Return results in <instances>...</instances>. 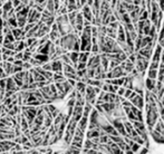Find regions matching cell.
I'll list each match as a JSON object with an SVG mask.
<instances>
[{"instance_id":"obj_1","label":"cell","mask_w":164,"mask_h":154,"mask_svg":"<svg viewBox=\"0 0 164 154\" xmlns=\"http://www.w3.org/2000/svg\"><path fill=\"white\" fill-rule=\"evenodd\" d=\"M86 65H87V69H96L98 66H101V56L91 54V57Z\"/></svg>"},{"instance_id":"obj_2","label":"cell","mask_w":164,"mask_h":154,"mask_svg":"<svg viewBox=\"0 0 164 154\" xmlns=\"http://www.w3.org/2000/svg\"><path fill=\"white\" fill-rule=\"evenodd\" d=\"M131 104L133 105V106H135L136 108H139V109H143L144 106H145V102H144V98L143 97H141L139 95H136L132 101H131Z\"/></svg>"},{"instance_id":"obj_3","label":"cell","mask_w":164,"mask_h":154,"mask_svg":"<svg viewBox=\"0 0 164 154\" xmlns=\"http://www.w3.org/2000/svg\"><path fill=\"white\" fill-rule=\"evenodd\" d=\"M121 68L123 69V71L126 74V75H129L132 71L135 68V66H134V64H132L129 59H126L125 61H123V63H121Z\"/></svg>"},{"instance_id":"obj_4","label":"cell","mask_w":164,"mask_h":154,"mask_svg":"<svg viewBox=\"0 0 164 154\" xmlns=\"http://www.w3.org/2000/svg\"><path fill=\"white\" fill-rule=\"evenodd\" d=\"M111 73V76H112V79H115V78H121V77H126L127 75L123 71V69L121 68V66H117L114 69L109 71Z\"/></svg>"},{"instance_id":"obj_5","label":"cell","mask_w":164,"mask_h":154,"mask_svg":"<svg viewBox=\"0 0 164 154\" xmlns=\"http://www.w3.org/2000/svg\"><path fill=\"white\" fill-rule=\"evenodd\" d=\"M51 65V73H63V63L60 59H56L50 61Z\"/></svg>"},{"instance_id":"obj_6","label":"cell","mask_w":164,"mask_h":154,"mask_svg":"<svg viewBox=\"0 0 164 154\" xmlns=\"http://www.w3.org/2000/svg\"><path fill=\"white\" fill-rule=\"evenodd\" d=\"M162 51H163V49L162 47L160 46V45H157V46H155V49H154V51H153V55H152V61L154 63H160V60H161V55H162Z\"/></svg>"},{"instance_id":"obj_7","label":"cell","mask_w":164,"mask_h":154,"mask_svg":"<svg viewBox=\"0 0 164 154\" xmlns=\"http://www.w3.org/2000/svg\"><path fill=\"white\" fill-rule=\"evenodd\" d=\"M150 134H151V136L153 137V140H154V142L157 143V144H164V136L163 135H161V134H159L157 132H155V131L153 130L150 132Z\"/></svg>"},{"instance_id":"obj_8","label":"cell","mask_w":164,"mask_h":154,"mask_svg":"<svg viewBox=\"0 0 164 154\" xmlns=\"http://www.w3.org/2000/svg\"><path fill=\"white\" fill-rule=\"evenodd\" d=\"M87 126H88V117H82L79 119V122L77 123V129H79L84 133L87 129Z\"/></svg>"},{"instance_id":"obj_9","label":"cell","mask_w":164,"mask_h":154,"mask_svg":"<svg viewBox=\"0 0 164 154\" xmlns=\"http://www.w3.org/2000/svg\"><path fill=\"white\" fill-rule=\"evenodd\" d=\"M153 130L164 136V124H163V122H162V119H161V117L157 119V122H156V124L154 125V129H153Z\"/></svg>"},{"instance_id":"obj_10","label":"cell","mask_w":164,"mask_h":154,"mask_svg":"<svg viewBox=\"0 0 164 154\" xmlns=\"http://www.w3.org/2000/svg\"><path fill=\"white\" fill-rule=\"evenodd\" d=\"M155 85H156V81H153V79H150V78H146L144 81V86H145L146 91H149V92H152L155 88Z\"/></svg>"},{"instance_id":"obj_11","label":"cell","mask_w":164,"mask_h":154,"mask_svg":"<svg viewBox=\"0 0 164 154\" xmlns=\"http://www.w3.org/2000/svg\"><path fill=\"white\" fill-rule=\"evenodd\" d=\"M86 87H87L86 84L82 83V82H77V83H76V86H75V91L84 96V95H85V91H86Z\"/></svg>"},{"instance_id":"obj_12","label":"cell","mask_w":164,"mask_h":154,"mask_svg":"<svg viewBox=\"0 0 164 154\" xmlns=\"http://www.w3.org/2000/svg\"><path fill=\"white\" fill-rule=\"evenodd\" d=\"M91 57V53H79V56H78V63H84V64H87V61Z\"/></svg>"},{"instance_id":"obj_13","label":"cell","mask_w":164,"mask_h":154,"mask_svg":"<svg viewBox=\"0 0 164 154\" xmlns=\"http://www.w3.org/2000/svg\"><path fill=\"white\" fill-rule=\"evenodd\" d=\"M146 75H147V78L153 79V81H156V78H157V71H151V69H149V71L146 73Z\"/></svg>"},{"instance_id":"obj_14","label":"cell","mask_w":164,"mask_h":154,"mask_svg":"<svg viewBox=\"0 0 164 154\" xmlns=\"http://www.w3.org/2000/svg\"><path fill=\"white\" fill-rule=\"evenodd\" d=\"M98 140H99V144H107V143L109 142V137H108V135H107V134L101 135Z\"/></svg>"},{"instance_id":"obj_15","label":"cell","mask_w":164,"mask_h":154,"mask_svg":"<svg viewBox=\"0 0 164 154\" xmlns=\"http://www.w3.org/2000/svg\"><path fill=\"white\" fill-rule=\"evenodd\" d=\"M141 147H142V146H141V145H139L137 143H134V144L131 146V151H132V152H133L134 154H136L137 152H139V151H140Z\"/></svg>"},{"instance_id":"obj_16","label":"cell","mask_w":164,"mask_h":154,"mask_svg":"<svg viewBox=\"0 0 164 154\" xmlns=\"http://www.w3.org/2000/svg\"><path fill=\"white\" fill-rule=\"evenodd\" d=\"M87 68V65L84 64V63H78L77 66H76V71H84Z\"/></svg>"},{"instance_id":"obj_17","label":"cell","mask_w":164,"mask_h":154,"mask_svg":"<svg viewBox=\"0 0 164 154\" xmlns=\"http://www.w3.org/2000/svg\"><path fill=\"white\" fill-rule=\"evenodd\" d=\"M124 93H125V88L122 86V87H119V88H118L116 95L117 96H119V97H123V96H124Z\"/></svg>"},{"instance_id":"obj_18","label":"cell","mask_w":164,"mask_h":154,"mask_svg":"<svg viewBox=\"0 0 164 154\" xmlns=\"http://www.w3.org/2000/svg\"><path fill=\"white\" fill-rule=\"evenodd\" d=\"M121 105H122V107H131V106H132L131 102H129V101H127V99H125V101H124V102H123Z\"/></svg>"},{"instance_id":"obj_19","label":"cell","mask_w":164,"mask_h":154,"mask_svg":"<svg viewBox=\"0 0 164 154\" xmlns=\"http://www.w3.org/2000/svg\"><path fill=\"white\" fill-rule=\"evenodd\" d=\"M11 3H12V8L15 9V8H17L18 6H20L21 1H19V0H15V1H11Z\"/></svg>"},{"instance_id":"obj_20","label":"cell","mask_w":164,"mask_h":154,"mask_svg":"<svg viewBox=\"0 0 164 154\" xmlns=\"http://www.w3.org/2000/svg\"><path fill=\"white\" fill-rule=\"evenodd\" d=\"M157 3H159V8H160V10L163 12L164 11V0L157 1Z\"/></svg>"},{"instance_id":"obj_21","label":"cell","mask_w":164,"mask_h":154,"mask_svg":"<svg viewBox=\"0 0 164 154\" xmlns=\"http://www.w3.org/2000/svg\"><path fill=\"white\" fill-rule=\"evenodd\" d=\"M131 93H132V89H125V93H124V96H123V97H124L125 99H127L129 96L131 95Z\"/></svg>"},{"instance_id":"obj_22","label":"cell","mask_w":164,"mask_h":154,"mask_svg":"<svg viewBox=\"0 0 164 154\" xmlns=\"http://www.w3.org/2000/svg\"><path fill=\"white\" fill-rule=\"evenodd\" d=\"M160 63L164 64V51H162V55H161V60H160Z\"/></svg>"},{"instance_id":"obj_23","label":"cell","mask_w":164,"mask_h":154,"mask_svg":"<svg viewBox=\"0 0 164 154\" xmlns=\"http://www.w3.org/2000/svg\"><path fill=\"white\" fill-rule=\"evenodd\" d=\"M124 154H134V153H133L131 150H127V151H125V152H124Z\"/></svg>"}]
</instances>
